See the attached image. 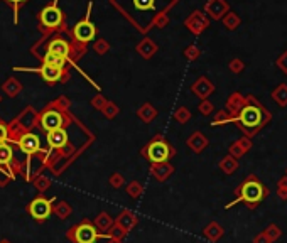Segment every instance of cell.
Segmentation results:
<instances>
[{"label": "cell", "instance_id": "cell-31", "mask_svg": "<svg viewBox=\"0 0 287 243\" xmlns=\"http://www.w3.org/2000/svg\"><path fill=\"white\" fill-rule=\"evenodd\" d=\"M139 9H150L152 7V0H139Z\"/></svg>", "mask_w": 287, "mask_h": 243}, {"label": "cell", "instance_id": "cell-19", "mask_svg": "<svg viewBox=\"0 0 287 243\" xmlns=\"http://www.w3.org/2000/svg\"><path fill=\"white\" fill-rule=\"evenodd\" d=\"M188 26H190V29H192V32H201L203 29H206L208 20L204 19L199 12H196L194 17H192L191 20H188Z\"/></svg>", "mask_w": 287, "mask_h": 243}, {"label": "cell", "instance_id": "cell-32", "mask_svg": "<svg viewBox=\"0 0 287 243\" xmlns=\"http://www.w3.org/2000/svg\"><path fill=\"white\" fill-rule=\"evenodd\" d=\"M211 110H213V105H210V103H208V101H204L203 105H201V112H203L204 115L211 113Z\"/></svg>", "mask_w": 287, "mask_h": 243}, {"label": "cell", "instance_id": "cell-30", "mask_svg": "<svg viewBox=\"0 0 287 243\" xmlns=\"http://www.w3.org/2000/svg\"><path fill=\"white\" fill-rule=\"evenodd\" d=\"M253 243H270V240L265 237L264 232H260V233H257L255 237H253Z\"/></svg>", "mask_w": 287, "mask_h": 243}, {"label": "cell", "instance_id": "cell-15", "mask_svg": "<svg viewBox=\"0 0 287 243\" xmlns=\"http://www.w3.org/2000/svg\"><path fill=\"white\" fill-rule=\"evenodd\" d=\"M243 103H245V97L241 93H233L232 97H230V100L227 103V108H228V113H230V122H232L233 115L241 108Z\"/></svg>", "mask_w": 287, "mask_h": 243}, {"label": "cell", "instance_id": "cell-2", "mask_svg": "<svg viewBox=\"0 0 287 243\" xmlns=\"http://www.w3.org/2000/svg\"><path fill=\"white\" fill-rule=\"evenodd\" d=\"M235 194H237V199L228 203L227 209H230L232 206H235L239 203H245L248 209H255L260 206L262 201L269 196V188L265 186V184H262V181L258 179L255 174H250L248 178L235 189Z\"/></svg>", "mask_w": 287, "mask_h": 243}, {"label": "cell", "instance_id": "cell-9", "mask_svg": "<svg viewBox=\"0 0 287 243\" xmlns=\"http://www.w3.org/2000/svg\"><path fill=\"white\" fill-rule=\"evenodd\" d=\"M253 147V144H252V139H248V137H241L239 139L237 142H233L232 146H230V155L232 157H235V159H240L241 155H245L247 152L252 149Z\"/></svg>", "mask_w": 287, "mask_h": 243}, {"label": "cell", "instance_id": "cell-25", "mask_svg": "<svg viewBox=\"0 0 287 243\" xmlns=\"http://www.w3.org/2000/svg\"><path fill=\"white\" fill-rule=\"evenodd\" d=\"M277 196H279V199L287 201V176H282V178L277 181Z\"/></svg>", "mask_w": 287, "mask_h": 243}, {"label": "cell", "instance_id": "cell-16", "mask_svg": "<svg viewBox=\"0 0 287 243\" xmlns=\"http://www.w3.org/2000/svg\"><path fill=\"white\" fill-rule=\"evenodd\" d=\"M270 97H272V100L276 101L281 108H286L287 106V85L282 83V85H279L277 88H274Z\"/></svg>", "mask_w": 287, "mask_h": 243}, {"label": "cell", "instance_id": "cell-24", "mask_svg": "<svg viewBox=\"0 0 287 243\" xmlns=\"http://www.w3.org/2000/svg\"><path fill=\"white\" fill-rule=\"evenodd\" d=\"M12 159V147L9 144L2 142L0 144V164H7Z\"/></svg>", "mask_w": 287, "mask_h": 243}, {"label": "cell", "instance_id": "cell-17", "mask_svg": "<svg viewBox=\"0 0 287 243\" xmlns=\"http://www.w3.org/2000/svg\"><path fill=\"white\" fill-rule=\"evenodd\" d=\"M213 90H215V86H213L206 78H199L198 83L194 85V92L198 93V97L201 98H208L213 93Z\"/></svg>", "mask_w": 287, "mask_h": 243}, {"label": "cell", "instance_id": "cell-4", "mask_svg": "<svg viewBox=\"0 0 287 243\" xmlns=\"http://www.w3.org/2000/svg\"><path fill=\"white\" fill-rule=\"evenodd\" d=\"M73 240L76 243H95L98 238L96 228L90 223H83V225H78L73 232Z\"/></svg>", "mask_w": 287, "mask_h": 243}, {"label": "cell", "instance_id": "cell-29", "mask_svg": "<svg viewBox=\"0 0 287 243\" xmlns=\"http://www.w3.org/2000/svg\"><path fill=\"white\" fill-rule=\"evenodd\" d=\"M230 122V113L228 112H220L216 115V120H215V125H220V123H228Z\"/></svg>", "mask_w": 287, "mask_h": 243}, {"label": "cell", "instance_id": "cell-12", "mask_svg": "<svg viewBox=\"0 0 287 243\" xmlns=\"http://www.w3.org/2000/svg\"><path fill=\"white\" fill-rule=\"evenodd\" d=\"M68 142V134L64 129H56L48 132V144L51 149H59V147L66 146Z\"/></svg>", "mask_w": 287, "mask_h": 243}, {"label": "cell", "instance_id": "cell-7", "mask_svg": "<svg viewBox=\"0 0 287 243\" xmlns=\"http://www.w3.org/2000/svg\"><path fill=\"white\" fill-rule=\"evenodd\" d=\"M41 20L46 27H57L63 20V12L56 5H49L41 12Z\"/></svg>", "mask_w": 287, "mask_h": 243}, {"label": "cell", "instance_id": "cell-20", "mask_svg": "<svg viewBox=\"0 0 287 243\" xmlns=\"http://www.w3.org/2000/svg\"><path fill=\"white\" fill-rule=\"evenodd\" d=\"M188 144H190V147H191V149L194 150V152H201V150L204 149V147L208 146V141L203 137V134H199V132H198V134L192 135V137L190 139V142H188Z\"/></svg>", "mask_w": 287, "mask_h": 243}, {"label": "cell", "instance_id": "cell-11", "mask_svg": "<svg viewBox=\"0 0 287 243\" xmlns=\"http://www.w3.org/2000/svg\"><path fill=\"white\" fill-rule=\"evenodd\" d=\"M206 10L213 19L218 20L221 17H225V14H228L230 7H228V3L225 2V0H210L208 5H206Z\"/></svg>", "mask_w": 287, "mask_h": 243}, {"label": "cell", "instance_id": "cell-10", "mask_svg": "<svg viewBox=\"0 0 287 243\" xmlns=\"http://www.w3.org/2000/svg\"><path fill=\"white\" fill-rule=\"evenodd\" d=\"M63 123H64V120H63V117H61L59 112L51 110V112H46L43 115V127L48 132L56 130V129H63Z\"/></svg>", "mask_w": 287, "mask_h": 243}, {"label": "cell", "instance_id": "cell-13", "mask_svg": "<svg viewBox=\"0 0 287 243\" xmlns=\"http://www.w3.org/2000/svg\"><path fill=\"white\" fill-rule=\"evenodd\" d=\"M48 52L49 54H54L57 57H63V59H66L68 54H69V46L68 43L64 39H52L51 43H49L48 46Z\"/></svg>", "mask_w": 287, "mask_h": 243}, {"label": "cell", "instance_id": "cell-8", "mask_svg": "<svg viewBox=\"0 0 287 243\" xmlns=\"http://www.w3.org/2000/svg\"><path fill=\"white\" fill-rule=\"evenodd\" d=\"M19 149L24 152V154H34V152H38L41 149V142L38 139V135L34 134H26L20 137L19 141Z\"/></svg>", "mask_w": 287, "mask_h": 243}, {"label": "cell", "instance_id": "cell-34", "mask_svg": "<svg viewBox=\"0 0 287 243\" xmlns=\"http://www.w3.org/2000/svg\"><path fill=\"white\" fill-rule=\"evenodd\" d=\"M10 3H20V2H24V0H9Z\"/></svg>", "mask_w": 287, "mask_h": 243}, {"label": "cell", "instance_id": "cell-5", "mask_svg": "<svg viewBox=\"0 0 287 243\" xmlns=\"http://www.w3.org/2000/svg\"><path fill=\"white\" fill-rule=\"evenodd\" d=\"M29 211H31L32 218L43 221L51 215V203L48 199H44V197H38V199H34L31 203V206H29Z\"/></svg>", "mask_w": 287, "mask_h": 243}, {"label": "cell", "instance_id": "cell-14", "mask_svg": "<svg viewBox=\"0 0 287 243\" xmlns=\"http://www.w3.org/2000/svg\"><path fill=\"white\" fill-rule=\"evenodd\" d=\"M41 75H43V78L48 81V83H56V81H59L61 76H63V68L44 64L43 68H41Z\"/></svg>", "mask_w": 287, "mask_h": 243}, {"label": "cell", "instance_id": "cell-28", "mask_svg": "<svg viewBox=\"0 0 287 243\" xmlns=\"http://www.w3.org/2000/svg\"><path fill=\"white\" fill-rule=\"evenodd\" d=\"M276 66H277L279 69H281L282 73H284V75H287V49H286L284 52H282L281 56L277 57Z\"/></svg>", "mask_w": 287, "mask_h": 243}, {"label": "cell", "instance_id": "cell-6", "mask_svg": "<svg viewBox=\"0 0 287 243\" xmlns=\"http://www.w3.org/2000/svg\"><path fill=\"white\" fill-rule=\"evenodd\" d=\"M73 34H75V38L78 41H81V43H88V41H92L95 38L96 29L90 20H81V22H78L75 29H73Z\"/></svg>", "mask_w": 287, "mask_h": 243}, {"label": "cell", "instance_id": "cell-23", "mask_svg": "<svg viewBox=\"0 0 287 243\" xmlns=\"http://www.w3.org/2000/svg\"><path fill=\"white\" fill-rule=\"evenodd\" d=\"M223 22H225V27L227 29H230V31H235V29L240 26V17L235 14V12H228V14L223 17Z\"/></svg>", "mask_w": 287, "mask_h": 243}, {"label": "cell", "instance_id": "cell-3", "mask_svg": "<svg viewBox=\"0 0 287 243\" xmlns=\"http://www.w3.org/2000/svg\"><path fill=\"white\" fill-rule=\"evenodd\" d=\"M171 146L164 141H155L147 147V155L152 162H166L171 157Z\"/></svg>", "mask_w": 287, "mask_h": 243}, {"label": "cell", "instance_id": "cell-35", "mask_svg": "<svg viewBox=\"0 0 287 243\" xmlns=\"http://www.w3.org/2000/svg\"><path fill=\"white\" fill-rule=\"evenodd\" d=\"M286 176H287V169H286Z\"/></svg>", "mask_w": 287, "mask_h": 243}, {"label": "cell", "instance_id": "cell-27", "mask_svg": "<svg viewBox=\"0 0 287 243\" xmlns=\"http://www.w3.org/2000/svg\"><path fill=\"white\" fill-rule=\"evenodd\" d=\"M228 68H230V71L232 73H237V75H239V73H241L245 69V64H243V61L241 59H232L230 61V64H228Z\"/></svg>", "mask_w": 287, "mask_h": 243}, {"label": "cell", "instance_id": "cell-18", "mask_svg": "<svg viewBox=\"0 0 287 243\" xmlns=\"http://www.w3.org/2000/svg\"><path fill=\"white\" fill-rule=\"evenodd\" d=\"M220 169L225 172V174H232L239 169V159L232 157V155H227L223 160L220 162Z\"/></svg>", "mask_w": 287, "mask_h": 243}, {"label": "cell", "instance_id": "cell-21", "mask_svg": "<svg viewBox=\"0 0 287 243\" xmlns=\"http://www.w3.org/2000/svg\"><path fill=\"white\" fill-rule=\"evenodd\" d=\"M264 233H265V237L269 238L270 243H274V242H277L279 238L282 237V230H281V226L276 225V223H270L267 228L264 230Z\"/></svg>", "mask_w": 287, "mask_h": 243}, {"label": "cell", "instance_id": "cell-1", "mask_svg": "<svg viewBox=\"0 0 287 243\" xmlns=\"http://www.w3.org/2000/svg\"><path fill=\"white\" fill-rule=\"evenodd\" d=\"M270 120H272V113L252 95L245 97V103L241 105V108L232 117V122L248 139L257 135Z\"/></svg>", "mask_w": 287, "mask_h": 243}, {"label": "cell", "instance_id": "cell-26", "mask_svg": "<svg viewBox=\"0 0 287 243\" xmlns=\"http://www.w3.org/2000/svg\"><path fill=\"white\" fill-rule=\"evenodd\" d=\"M44 64H49V66H56V68H63L64 64V59L63 57H57L54 54H48L44 56Z\"/></svg>", "mask_w": 287, "mask_h": 243}, {"label": "cell", "instance_id": "cell-33", "mask_svg": "<svg viewBox=\"0 0 287 243\" xmlns=\"http://www.w3.org/2000/svg\"><path fill=\"white\" fill-rule=\"evenodd\" d=\"M5 139H7V129H5V125L0 123V144L5 142Z\"/></svg>", "mask_w": 287, "mask_h": 243}, {"label": "cell", "instance_id": "cell-22", "mask_svg": "<svg viewBox=\"0 0 287 243\" xmlns=\"http://www.w3.org/2000/svg\"><path fill=\"white\" fill-rule=\"evenodd\" d=\"M204 235H206V238H210L211 242H216L221 235H223V228H221L218 223H211V225H208L206 230H204Z\"/></svg>", "mask_w": 287, "mask_h": 243}]
</instances>
